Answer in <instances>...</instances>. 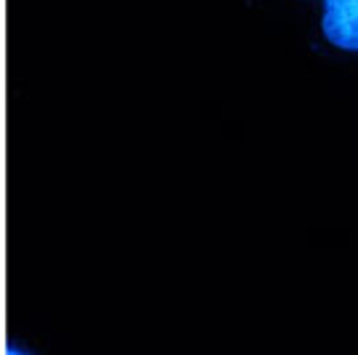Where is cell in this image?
I'll use <instances>...</instances> for the list:
<instances>
[{
  "label": "cell",
  "instance_id": "cell-1",
  "mask_svg": "<svg viewBox=\"0 0 358 355\" xmlns=\"http://www.w3.org/2000/svg\"><path fill=\"white\" fill-rule=\"evenodd\" d=\"M324 35L345 51H358V0L324 3Z\"/></svg>",
  "mask_w": 358,
  "mask_h": 355
}]
</instances>
